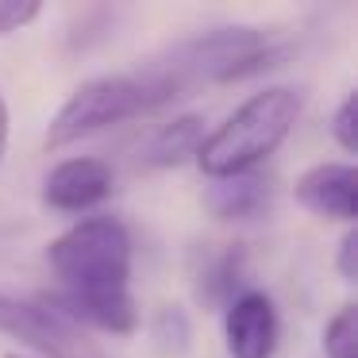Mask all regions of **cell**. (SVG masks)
Here are the masks:
<instances>
[{"mask_svg": "<svg viewBox=\"0 0 358 358\" xmlns=\"http://www.w3.org/2000/svg\"><path fill=\"white\" fill-rule=\"evenodd\" d=\"M131 235L120 220H78L47 247V262L62 285L43 301L55 304L78 327H96L104 335H135L139 304L131 296Z\"/></svg>", "mask_w": 358, "mask_h": 358, "instance_id": "obj_1", "label": "cell"}, {"mask_svg": "<svg viewBox=\"0 0 358 358\" xmlns=\"http://www.w3.org/2000/svg\"><path fill=\"white\" fill-rule=\"evenodd\" d=\"M281 50L262 27H216L208 35L185 39L166 58H155L147 70L135 78L143 81L150 104H166L173 96H185L201 85H220V81H239L250 73L278 66Z\"/></svg>", "mask_w": 358, "mask_h": 358, "instance_id": "obj_2", "label": "cell"}, {"mask_svg": "<svg viewBox=\"0 0 358 358\" xmlns=\"http://www.w3.org/2000/svg\"><path fill=\"white\" fill-rule=\"evenodd\" d=\"M296 116H301V93L289 85H270L247 96L216 131L204 135L193 162L212 181L255 173L289 139Z\"/></svg>", "mask_w": 358, "mask_h": 358, "instance_id": "obj_3", "label": "cell"}, {"mask_svg": "<svg viewBox=\"0 0 358 358\" xmlns=\"http://www.w3.org/2000/svg\"><path fill=\"white\" fill-rule=\"evenodd\" d=\"M147 89L135 73H104V78L81 81L70 96L62 101V108L50 116L47 135H43V147L47 150H66L73 143L89 139V135L104 131V127H116L131 116L150 112Z\"/></svg>", "mask_w": 358, "mask_h": 358, "instance_id": "obj_4", "label": "cell"}, {"mask_svg": "<svg viewBox=\"0 0 358 358\" xmlns=\"http://www.w3.org/2000/svg\"><path fill=\"white\" fill-rule=\"evenodd\" d=\"M0 335L16 339L24 350L39 358H104L101 347L85 335V327L66 320L43 296L39 301H16V296L0 293Z\"/></svg>", "mask_w": 358, "mask_h": 358, "instance_id": "obj_5", "label": "cell"}, {"mask_svg": "<svg viewBox=\"0 0 358 358\" xmlns=\"http://www.w3.org/2000/svg\"><path fill=\"white\" fill-rule=\"evenodd\" d=\"M281 343V320L262 289H243L224 308V347L231 358H273Z\"/></svg>", "mask_w": 358, "mask_h": 358, "instance_id": "obj_6", "label": "cell"}, {"mask_svg": "<svg viewBox=\"0 0 358 358\" xmlns=\"http://www.w3.org/2000/svg\"><path fill=\"white\" fill-rule=\"evenodd\" d=\"M293 196L304 212L320 220L355 224L358 216V170L350 162H320L296 178Z\"/></svg>", "mask_w": 358, "mask_h": 358, "instance_id": "obj_7", "label": "cell"}, {"mask_svg": "<svg viewBox=\"0 0 358 358\" xmlns=\"http://www.w3.org/2000/svg\"><path fill=\"white\" fill-rule=\"evenodd\" d=\"M112 166L104 158L78 155L58 162L43 181V201L55 212H89L112 196Z\"/></svg>", "mask_w": 358, "mask_h": 358, "instance_id": "obj_8", "label": "cell"}, {"mask_svg": "<svg viewBox=\"0 0 358 358\" xmlns=\"http://www.w3.org/2000/svg\"><path fill=\"white\" fill-rule=\"evenodd\" d=\"M204 116H173L170 124H162L143 147V162L166 170V166H181L189 158H196V147L204 143Z\"/></svg>", "mask_w": 358, "mask_h": 358, "instance_id": "obj_9", "label": "cell"}, {"mask_svg": "<svg viewBox=\"0 0 358 358\" xmlns=\"http://www.w3.org/2000/svg\"><path fill=\"white\" fill-rule=\"evenodd\" d=\"M208 208L220 220H255L270 208V185L258 173H243V178L212 181L208 189Z\"/></svg>", "mask_w": 358, "mask_h": 358, "instance_id": "obj_10", "label": "cell"}, {"mask_svg": "<svg viewBox=\"0 0 358 358\" xmlns=\"http://www.w3.org/2000/svg\"><path fill=\"white\" fill-rule=\"evenodd\" d=\"M327 358H358V304H343L324 327Z\"/></svg>", "mask_w": 358, "mask_h": 358, "instance_id": "obj_11", "label": "cell"}, {"mask_svg": "<svg viewBox=\"0 0 358 358\" xmlns=\"http://www.w3.org/2000/svg\"><path fill=\"white\" fill-rule=\"evenodd\" d=\"M331 139L339 143L343 155H355V150H358V101H355V93H347V96H343V104L335 108Z\"/></svg>", "mask_w": 358, "mask_h": 358, "instance_id": "obj_12", "label": "cell"}, {"mask_svg": "<svg viewBox=\"0 0 358 358\" xmlns=\"http://www.w3.org/2000/svg\"><path fill=\"white\" fill-rule=\"evenodd\" d=\"M39 16H43L39 0H0V39H8L16 31H27Z\"/></svg>", "mask_w": 358, "mask_h": 358, "instance_id": "obj_13", "label": "cell"}, {"mask_svg": "<svg viewBox=\"0 0 358 358\" xmlns=\"http://www.w3.org/2000/svg\"><path fill=\"white\" fill-rule=\"evenodd\" d=\"M155 335L166 343V347H185L189 343V320H185V312L178 308V304H166L162 312H158V320H155Z\"/></svg>", "mask_w": 358, "mask_h": 358, "instance_id": "obj_14", "label": "cell"}, {"mask_svg": "<svg viewBox=\"0 0 358 358\" xmlns=\"http://www.w3.org/2000/svg\"><path fill=\"white\" fill-rule=\"evenodd\" d=\"M335 270H339L343 281L358 278V231L347 227V235L339 239V250H335Z\"/></svg>", "mask_w": 358, "mask_h": 358, "instance_id": "obj_15", "label": "cell"}, {"mask_svg": "<svg viewBox=\"0 0 358 358\" xmlns=\"http://www.w3.org/2000/svg\"><path fill=\"white\" fill-rule=\"evenodd\" d=\"M8 131H12V116H8L4 96H0V162H4V150H8Z\"/></svg>", "mask_w": 358, "mask_h": 358, "instance_id": "obj_16", "label": "cell"}, {"mask_svg": "<svg viewBox=\"0 0 358 358\" xmlns=\"http://www.w3.org/2000/svg\"><path fill=\"white\" fill-rule=\"evenodd\" d=\"M4 358H27V355H16V350H12V355H4Z\"/></svg>", "mask_w": 358, "mask_h": 358, "instance_id": "obj_17", "label": "cell"}]
</instances>
